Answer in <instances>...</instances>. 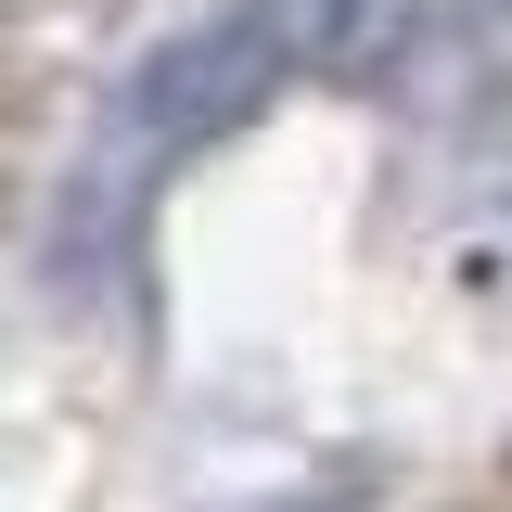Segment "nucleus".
<instances>
[{"instance_id": "obj_3", "label": "nucleus", "mask_w": 512, "mask_h": 512, "mask_svg": "<svg viewBox=\"0 0 512 512\" xmlns=\"http://www.w3.org/2000/svg\"><path fill=\"white\" fill-rule=\"evenodd\" d=\"M269 512H359V487H320V500H269Z\"/></svg>"}, {"instance_id": "obj_2", "label": "nucleus", "mask_w": 512, "mask_h": 512, "mask_svg": "<svg viewBox=\"0 0 512 512\" xmlns=\"http://www.w3.org/2000/svg\"><path fill=\"white\" fill-rule=\"evenodd\" d=\"M282 13H295V77H333V90H384L436 39V0H282Z\"/></svg>"}, {"instance_id": "obj_1", "label": "nucleus", "mask_w": 512, "mask_h": 512, "mask_svg": "<svg viewBox=\"0 0 512 512\" xmlns=\"http://www.w3.org/2000/svg\"><path fill=\"white\" fill-rule=\"evenodd\" d=\"M282 90H295V13H282V0H231V13H205V26H180V39H154V52L116 77L103 128H90V167H77V205H64V244L103 218V256H116L128 218H141V192L167 180L180 154L256 128Z\"/></svg>"}]
</instances>
